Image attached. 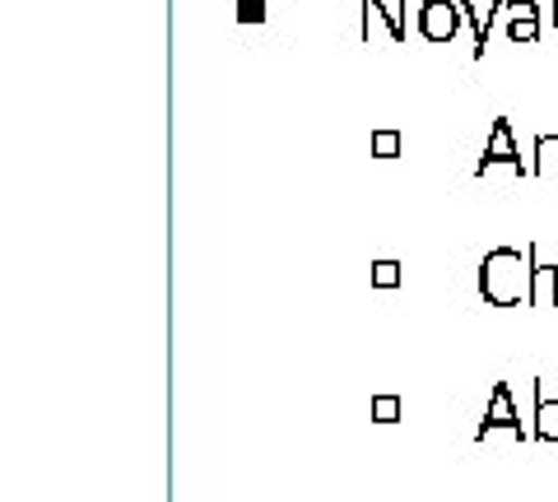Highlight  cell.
Masks as SVG:
<instances>
[{"mask_svg":"<svg viewBox=\"0 0 558 502\" xmlns=\"http://www.w3.org/2000/svg\"><path fill=\"white\" fill-rule=\"evenodd\" d=\"M531 395H535V424H531V442H558V401L545 395V382H531Z\"/></svg>","mask_w":558,"mask_h":502,"instance_id":"obj_8","label":"cell"},{"mask_svg":"<svg viewBox=\"0 0 558 502\" xmlns=\"http://www.w3.org/2000/svg\"><path fill=\"white\" fill-rule=\"evenodd\" d=\"M405 10H410V0H396V10L387 5V0H363V14H359V42H377V28L387 33L391 42H405Z\"/></svg>","mask_w":558,"mask_h":502,"instance_id":"obj_2","label":"cell"},{"mask_svg":"<svg viewBox=\"0 0 558 502\" xmlns=\"http://www.w3.org/2000/svg\"><path fill=\"white\" fill-rule=\"evenodd\" d=\"M270 5L266 0H238V24H266Z\"/></svg>","mask_w":558,"mask_h":502,"instance_id":"obj_13","label":"cell"},{"mask_svg":"<svg viewBox=\"0 0 558 502\" xmlns=\"http://www.w3.org/2000/svg\"><path fill=\"white\" fill-rule=\"evenodd\" d=\"M558 168V135H535V163H531V177H545V172Z\"/></svg>","mask_w":558,"mask_h":502,"instance_id":"obj_9","label":"cell"},{"mask_svg":"<svg viewBox=\"0 0 558 502\" xmlns=\"http://www.w3.org/2000/svg\"><path fill=\"white\" fill-rule=\"evenodd\" d=\"M400 145H405V140H400V131H377L373 135V154H377V159H400Z\"/></svg>","mask_w":558,"mask_h":502,"instance_id":"obj_11","label":"cell"},{"mask_svg":"<svg viewBox=\"0 0 558 502\" xmlns=\"http://www.w3.org/2000/svg\"><path fill=\"white\" fill-rule=\"evenodd\" d=\"M494 163H508L517 177H531V163H521V149H517V140H512V121H508V117L494 121V131H488V145H484V159H480L475 172L484 177V172L494 168Z\"/></svg>","mask_w":558,"mask_h":502,"instance_id":"obj_4","label":"cell"},{"mask_svg":"<svg viewBox=\"0 0 558 502\" xmlns=\"http://www.w3.org/2000/svg\"><path fill=\"white\" fill-rule=\"evenodd\" d=\"M480 298L488 307H521L531 303V252L494 247L480 261Z\"/></svg>","mask_w":558,"mask_h":502,"instance_id":"obj_1","label":"cell"},{"mask_svg":"<svg viewBox=\"0 0 558 502\" xmlns=\"http://www.w3.org/2000/svg\"><path fill=\"white\" fill-rule=\"evenodd\" d=\"M400 395H373V424H400Z\"/></svg>","mask_w":558,"mask_h":502,"instance_id":"obj_10","label":"cell"},{"mask_svg":"<svg viewBox=\"0 0 558 502\" xmlns=\"http://www.w3.org/2000/svg\"><path fill=\"white\" fill-rule=\"evenodd\" d=\"M461 20H465L461 0H424L418 5V33L428 42H451L461 33Z\"/></svg>","mask_w":558,"mask_h":502,"instance_id":"obj_3","label":"cell"},{"mask_svg":"<svg viewBox=\"0 0 558 502\" xmlns=\"http://www.w3.org/2000/svg\"><path fill=\"white\" fill-rule=\"evenodd\" d=\"M502 28H508V42L535 47L539 42V5L535 0H508V5H502Z\"/></svg>","mask_w":558,"mask_h":502,"instance_id":"obj_6","label":"cell"},{"mask_svg":"<svg viewBox=\"0 0 558 502\" xmlns=\"http://www.w3.org/2000/svg\"><path fill=\"white\" fill-rule=\"evenodd\" d=\"M494 428L517 432L521 442L531 438V428H521V414H517V405H512V387H508V382H498V387H494V395H488V409H484V419H480V428H475V438L484 442Z\"/></svg>","mask_w":558,"mask_h":502,"instance_id":"obj_5","label":"cell"},{"mask_svg":"<svg viewBox=\"0 0 558 502\" xmlns=\"http://www.w3.org/2000/svg\"><path fill=\"white\" fill-rule=\"evenodd\" d=\"M400 284V261H373V289H396Z\"/></svg>","mask_w":558,"mask_h":502,"instance_id":"obj_12","label":"cell"},{"mask_svg":"<svg viewBox=\"0 0 558 502\" xmlns=\"http://www.w3.org/2000/svg\"><path fill=\"white\" fill-rule=\"evenodd\" d=\"M554 33H558V0H554Z\"/></svg>","mask_w":558,"mask_h":502,"instance_id":"obj_14","label":"cell"},{"mask_svg":"<svg viewBox=\"0 0 558 502\" xmlns=\"http://www.w3.org/2000/svg\"><path fill=\"white\" fill-rule=\"evenodd\" d=\"M531 307H558V266H545L531 242Z\"/></svg>","mask_w":558,"mask_h":502,"instance_id":"obj_7","label":"cell"}]
</instances>
